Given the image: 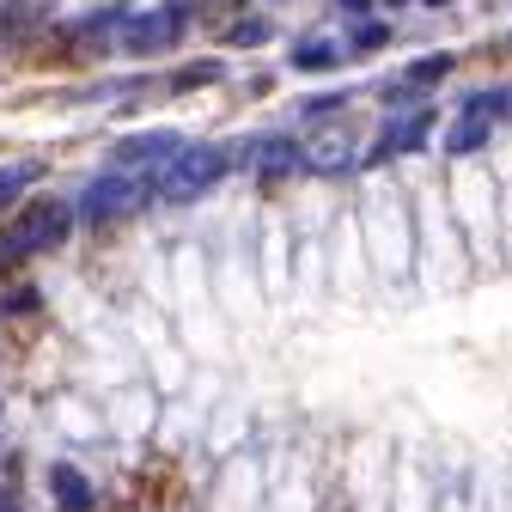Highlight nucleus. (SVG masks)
<instances>
[{"label": "nucleus", "mask_w": 512, "mask_h": 512, "mask_svg": "<svg viewBox=\"0 0 512 512\" xmlns=\"http://www.w3.org/2000/svg\"><path fill=\"white\" fill-rule=\"evenodd\" d=\"M214 80H220V61H196V68H183L171 86H177V92H189V86H214Z\"/></svg>", "instance_id": "obj_14"}, {"label": "nucleus", "mask_w": 512, "mask_h": 512, "mask_svg": "<svg viewBox=\"0 0 512 512\" xmlns=\"http://www.w3.org/2000/svg\"><path fill=\"white\" fill-rule=\"evenodd\" d=\"M232 43H269V25L263 19H244V25H232Z\"/></svg>", "instance_id": "obj_15"}, {"label": "nucleus", "mask_w": 512, "mask_h": 512, "mask_svg": "<svg viewBox=\"0 0 512 512\" xmlns=\"http://www.w3.org/2000/svg\"><path fill=\"white\" fill-rule=\"evenodd\" d=\"M37 177H43V165H37V159H25V165H7V171H0V202H13L19 189H31Z\"/></svg>", "instance_id": "obj_12"}, {"label": "nucleus", "mask_w": 512, "mask_h": 512, "mask_svg": "<svg viewBox=\"0 0 512 512\" xmlns=\"http://www.w3.org/2000/svg\"><path fill=\"white\" fill-rule=\"evenodd\" d=\"M433 7H445V0H433Z\"/></svg>", "instance_id": "obj_20"}, {"label": "nucleus", "mask_w": 512, "mask_h": 512, "mask_svg": "<svg viewBox=\"0 0 512 512\" xmlns=\"http://www.w3.org/2000/svg\"><path fill=\"white\" fill-rule=\"evenodd\" d=\"M445 74H452V55H421L409 68V86H439Z\"/></svg>", "instance_id": "obj_13"}, {"label": "nucleus", "mask_w": 512, "mask_h": 512, "mask_svg": "<svg viewBox=\"0 0 512 512\" xmlns=\"http://www.w3.org/2000/svg\"><path fill=\"white\" fill-rule=\"evenodd\" d=\"M299 165V147L293 141H263L256 147V177H263V189H281Z\"/></svg>", "instance_id": "obj_8"}, {"label": "nucleus", "mask_w": 512, "mask_h": 512, "mask_svg": "<svg viewBox=\"0 0 512 512\" xmlns=\"http://www.w3.org/2000/svg\"><path fill=\"white\" fill-rule=\"evenodd\" d=\"M299 159H305L311 171H330V177H336V171H348V165H354V141L342 135V128H324V135H311V141H305V153H299Z\"/></svg>", "instance_id": "obj_6"}, {"label": "nucleus", "mask_w": 512, "mask_h": 512, "mask_svg": "<svg viewBox=\"0 0 512 512\" xmlns=\"http://www.w3.org/2000/svg\"><path fill=\"white\" fill-rule=\"evenodd\" d=\"M141 208V183L128 177V171H104L92 189H86V202H80V214L92 220V226H116V220H128Z\"/></svg>", "instance_id": "obj_5"}, {"label": "nucleus", "mask_w": 512, "mask_h": 512, "mask_svg": "<svg viewBox=\"0 0 512 512\" xmlns=\"http://www.w3.org/2000/svg\"><path fill=\"white\" fill-rule=\"evenodd\" d=\"M427 128H433V116H427V110H415V116H409V122H397V128H384L378 159H384V153H415V147L427 141Z\"/></svg>", "instance_id": "obj_10"}, {"label": "nucleus", "mask_w": 512, "mask_h": 512, "mask_svg": "<svg viewBox=\"0 0 512 512\" xmlns=\"http://www.w3.org/2000/svg\"><path fill=\"white\" fill-rule=\"evenodd\" d=\"M384 37H391V31H384V25H366V31H360V37H354V49H378V43H384Z\"/></svg>", "instance_id": "obj_17"}, {"label": "nucleus", "mask_w": 512, "mask_h": 512, "mask_svg": "<svg viewBox=\"0 0 512 512\" xmlns=\"http://www.w3.org/2000/svg\"><path fill=\"white\" fill-rule=\"evenodd\" d=\"M177 37H183V0H165V7H153V13L122 19V49L128 55H159Z\"/></svg>", "instance_id": "obj_4"}, {"label": "nucleus", "mask_w": 512, "mask_h": 512, "mask_svg": "<svg viewBox=\"0 0 512 512\" xmlns=\"http://www.w3.org/2000/svg\"><path fill=\"white\" fill-rule=\"evenodd\" d=\"M68 226H74V214L61 208V202H49V196H37L19 220H13V250L25 256V250H55V244H68Z\"/></svg>", "instance_id": "obj_3"}, {"label": "nucleus", "mask_w": 512, "mask_h": 512, "mask_svg": "<svg viewBox=\"0 0 512 512\" xmlns=\"http://www.w3.org/2000/svg\"><path fill=\"white\" fill-rule=\"evenodd\" d=\"M336 61H342V49L324 43V37H305V43L293 49V68H305V74H324V68H336Z\"/></svg>", "instance_id": "obj_11"}, {"label": "nucleus", "mask_w": 512, "mask_h": 512, "mask_svg": "<svg viewBox=\"0 0 512 512\" xmlns=\"http://www.w3.org/2000/svg\"><path fill=\"white\" fill-rule=\"evenodd\" d=\"M7 311H13V317H31V311H37V287H19V293L7 299Z\"/></svg>", "instance_id": "obj_16"}, {"label": "nucleus", "mask_w": 512, "mask_h": 512, "mask_svg": "<svg viewBox=\"0 0 512 512\" xmlns=\"http://www.w3.org/2000/svg\"><path fill=\"white\" fill-rule=\"evenodd\" d=\"M226 165H232L226 147H177L165 177H159V196L165 202H196V196H208V189L226 177Z\"/></svg>", "instance_id": "obj_1"}, {"label": "nucleus", "mask_w": 512, "mask_h": 512, "mask_svg": "<svg viewBox=\"0 0 512 512\" xmlns=\"http://www.w3.org/2000/svg\"><path fill=\"white\" fill-rule=\"evenodd\" d=\"M177 147H183V141L159 128V135H128V141L116 147V159H122V165H153V159H165V153H177Z\"/></svg>", "instance_id": "obj_9"}, {"label": "nucleus", "mask_w": 512, "mask_h": 512, "mask_svg": "<svg viewBox=\"0 0 512 512\" xmlns=\"http://www.w3.org/2000/svg\"><path fill=\"white\" fill-rule=\"evenodd\" d=\"M49 494H55L61 512H92V506H98V488H92L74 464H49Z\"/></svg>", "instance_id": "obj_7"}, {"label": "nucleus", "mask_w": 512, "mask_h": 512, "mask_svg": "<svg viewBox=\"0 0 512 512\" xmlns=\"http://www.w3.org/2000/svg\"><path fill=\"white\" fill-rule=\"evenodd\" d=\"M506 116V92L494 86V92H476L470 104H464V116L452 122V135H445V153L452 159H470L476 147H488V135H494V122Z\"/></svg>", "instance_id": "obj_2"}, {"label": "nucleus", "mask_w": 512, "mask_h": 512, "mask_svg": "<svg viewBox=\"0 0 512 512\" xmlns=\"http://www.w3.org/2000/svg\"><path fill=\"white\" fill-rule=\"evenodd\" d=\"M13 256H19V250H13V238H0V263H13Z\"/></svg>", "instance_id": "obj_18"}, {"label": "nucleus", "mask_w": 512, "mask_h": 512, "mask_svg": "<svg viewBox=\"0 0 512 512\" xmlns=\"http://www.w3.org/2000/svg\"><path fill=\"white\" fill-rule=\"evenodd\" d=\"M342 7H348V13H366V7H372V0H342Z\"/></svg>", "instance_id": "obj_19"}]
</instances>
